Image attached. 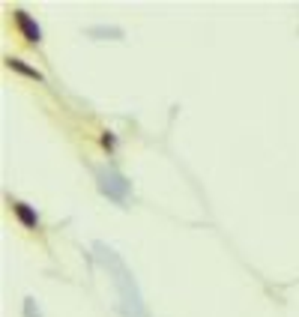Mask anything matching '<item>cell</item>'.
<instances>
[{"mask_svg": "<svg viewBox=\"0 0 299 317\" xmlns=\"http://www.w3.org/2000/svg\"><path fill=\"white\" fill-rule=\"evenodd\" d=\"M6 66H9V69H18V72H24V75H30V78H36V81H39V72H33V69H27L21 60H15V57H9V60H6Z\"/></svg>", "mask_w": 299, "mask_h": 317, "instance_id": "obj_2", "label": "cell"}, {"mask_svg": "<svg viewBox=\"0 0 299 317\" xmlns=\"http://www.w3.org/2000/svg\"><path fill=\"white\" fill-rule=\"evenodd\" d=\"M12 206H15V213H18V216H21L27 224H36V219H33V216L27 213V209H24V204H12Z\"/></svg>", "mask_w": 299, "mask_h": 317, "instance_id": "obj_3", "label": "cell"}, {"mask_svg": "<svg viewBox=\"0 0 299 317\" xmlns=\"http://www.w3.org/2000/svg\"><path fill=\"white\" fill-rule=\"evenodd\" d=\"M15 24H18L21 27V33H24V36H27V42H39V27L36 24H33L30 18H27V12H15Z\"/></svg>", "mask_w": 299, "mask_h": 317, "instance_id": "obj_1", "label": "cell"}]
</instances>
